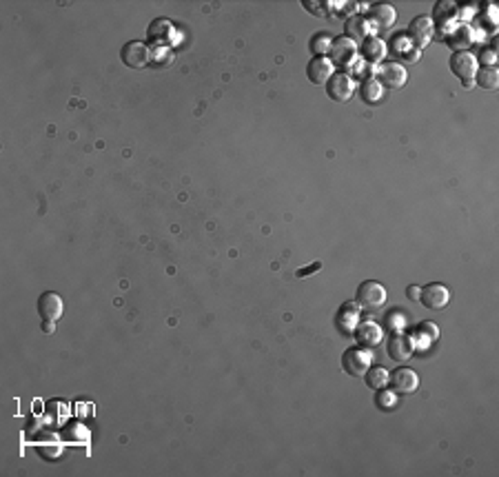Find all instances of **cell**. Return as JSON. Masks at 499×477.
Segmentation results:
<instances>
[{"instance_id":"6da1fadb","label":"cell","mask_w":499,"mask_h":477,"mask_svg":"<svg viewBox=\"0 0 499 477\" xmlns=\"http://www.w3.org/2000/svg\"><path fill=\"white\" fill-rule=\"evenodd\" d=\"M371 364H373V353L371 348L364 346L346 348L342 355V369L353 377H364V373L371 369Z\"/></svg>"},{"instance_id":"7a4b0ae2","label":"cell","mask_w":499,"mask_h":477,"mask_svg":"<svg viewBox=\"0 0 499 477\" xmlns=\"http://www.w3.org/2000/svg\"><path fill=\"white\" fill-rule=\"evenodd\" d=\"M331 63L338 65L342 69H350L355 67L358 58H360V49H358V43H353L346 36L342 38H333V45H331Z\"/></svg>"},{"instance_id":"3957f363","label":"cell","mask_w":499,"mask_h":477,"mask_svg":"<svg viewBox=\"0 0 499 477\" xmlns=\"http://www.w3.org/2000/svg\"><path fill=\"white\" fill-rule=\"evenodd\" d=\"M355 302L362 309H380L386 302V289L375 280H366L358 286Z\"/></svg>"},{"instance_id":"277c9868","label":"cell","mask_w":499,"mask_h":477,"mask_svg":"<svg viewBox=\"0 0 499 477\" xmlns=\"http://www.w3.org/2000/svg\"><path fill=\"white\" fill-rule=\"evenodd\" d=\"M355 94V80L348 73H333L331 80L326 82V96L336 102H346Z\"/></svg>"},{"instance_id":"5b68a950","label":"cell","mask_w":499,"mask_h":477,"mask_svg":"<svg viewBox=\"0 0 499 477\" xmlns=\"http://www.w3.org/2000/svg\"><path fill=\"white\" fill-rule=\"evenodd\" d=\"M419 302L426 306L429 311H441L446 309V304L451 302V289L444 286L439 282H433L429 286H422L419 291Z\"/></svg>"},{"instance_id":"8992f818","label":"cell","mask_w":499,"mask_h":477,"mask_svg":"<svg viewBox=\"0 0 499 477\" xmlns=\"http://www.w3.org/2000/svg\"><path fill=\"white\" fill-rule=\"evenodd\" d=\"M477 69H479V63L471 51H455L451 56V71L461 82L468 85L471 80H475Z\"/></svg>"},{"instance_id":"52a82bcc","label":"cell","mask_w":499,"mask_h":477,"mask_svg":"<svg viewBox=\"0 0 499 477\" xmlns=\"http://www.w3.org/2000/svg\"><path fill=\"white\" fill-rule=\"evenodd\" d=\"M120 56H122V63L127 67H134V69H142L151 63V49L149 45H144L140 41H132V43H127L120 51Z\"/></svg>"},{"instance_id":"ba28073f","label":"cell","mask_w":499,"mask_h":477,"mask_svg":"<svg viewBox=\"0 0 499 477\" xmlns=\"http://www.w3.org/2000/svg\"><path fill=\"white\" fill-rule=\"evenodd\" d=\"M388 384H391L395 393L411 395L419 389V375L409 366H399V369L393 371V375H388Z\"/></svg>"},{"instance_id":"9c48e42d","label":"cell","mask_w":499,"mask_h":477,"mask_svg":"<svg viewBox=\"0 0 499 477\" xmlns=\"http://www.w3.org/2000/svg\"><path fill=\"white\" fill-rule=\"evenodd\" d=\"M457 14H459V9L453 0H439L433 9V16H431L433 27H439L444 33H449L457 25V18H459Z\"/></svg>"},{"instance_id":"30bf717a","label":"cell","mask_w":499,"mask_h":477,"mask_svg":"<svg viewBox=\"0 0 499 477\" xmlns=\"http://www.w3.org/2000/svg\"><path fill=\"white\" fill-rule=\"evenodd\" d=\"M36 309H38V316L43 318V322H58L65 311L63 298L53 291H45L38 298V302H36Z\"/></svg>"},{"instance_id":"8fae6325","label":"cell","mask_w":499,"mask_h":477,"mask_svg":"<svg viewBox=\"0 0 499 477\" xmlns=\"http://www.w3.org/2000/svg\"><path fill=\"white\" fill-rule=\"evenodd\" d=\"M360 316H362V306L355 300L344 302L340 306V311H338V316H336L338 328H340L342 333H346V336H353L358 324H360Z\"/></svg>"},{"instance_id":"7c38bea8","label":"cell","mask_w":499,"mask_h":477,"mask_svg":"<svg viewBox=\"0 0 499 477\" xmlns=\"http://www.w3.org/2000/svg\"><path fill=\"white\" fill-rule=\"evenodd\" d=\"M173 36H176V27L164 21V18H158L149 25L146 29V41H149L154 47H169L173 43Z\"/></svg>"},{"instance_id":"4fadbf2b","label":"cell","mask_w":499,"mask_h":477,"mask_svg":"<svg viewBox=\"0 0 499 477\" xmlns=\"http://www.w3.org/2000/svg\"><path fill=\"white\" fill-rule=\"evenodd\" d=\"M333 73H336V65H333L331 58H326V56H316L306 65V78L313 85H326Z\"/></svg>"},{"instance_id":"5bb4252c","label":"cell","mask_w":499,"mask_h":477,"mask_svg":"<svg viewBox=\"0 0 499 477\" xmlns=\"http://www.w3.org/2000/svg\"><path fill=\"white\" fill-rule=\"evenodd\" d=\"M395 21H397V11H395L393 5L377 3V5H373L371 9H368V23H371V27L375 25L380 31L393 29Z\"/></svg>"},{"instance_id":"9a60e30c","label":"cell","mask_w":499,"mask_h":477,"mask_svg":"<svg viewBox=\"0 0 499 477\" xmlns=\"http://www.w3.org/2000/svg\"><path fill=\"white\" fill-rule=\"evenodd\" d=\"M386 353H388V358H391L393 362L404 364V362H409L413 358L415 348H413L411 338H406L402 333H395V336H391V340H388V344H386Z\"/></svg>"},{"instance_id":"2e32d148","label":"cell","mask_w":499,"mask_h":477,"mask_svg":"<svg viewBox=\"0 0 499 477\" xmlns=\"http://www.w3.org/2000/svg\"><path fill=\"white\" fill-rule=\"evenodd\" d=\"M433 21L429 16H417L415 21L409 25V36H411V41L417 45V49H424L431 41H433Z\"/></svg>"},{"instance_id":"e0dca14e","label":"cell","mask_w":499,"mask_h":477,"mask_svg":"<svg viewBox=\"0 0 499 477\" xmlns=\"http://www.w3.org/2000/svg\"><path fill=\"white\" fill-rule=\"evenodd\" d=\"M355 340H358V344L360 346H364V348H375L377 344H382V340H384V328L377 324V322H362V324H358V328H355Z\"/></svg>"},{"instance_id":"ac0fdd59","label":"cell","mask_w":499,"mask_h":477,"mask_svg":"<svg viewBox=\"0 0 499 477\" xmlns=\"http://www.w3.org/2000/svg\"><path fill=\"white\" fill-rule=\"evenodd\" d=\"M377 80L382 82V87L399 89V87H404V82H406V69H404V65H399V63H386V65L380 67Z\"/></svg>"},{"instance_id":"d6986e66","label":"cell","mask_w":499,"mask_h":477,"mask_svg":"<svg viewBox=\"0 0 499 477\" xmlns=\"http://www.w3.org/2000/svg\"><path fill=\"white\" fill-rule=\"evenodd\" d=\"M373 27L368 23L366 16H350L346 21V38H350L353 43H364L366 38H371Z\"/></svg>"},{"instance_id":"ffe728a7","label":"cell","mask_w":499,"mask_h":477,"mask_svg":"<svg viewBox=\"0 0 499 477\" xmlns=\"http://www.w3.org/2000/svg\"><path fill=\"white\" fill-rule=\"evenodd\" d=\"M475 41V33L468 25H455L449 33H446V43L449 47H453L455 51H468V47Z\"/></svg>"},{"instance_id":"44dd1931","label":"cell","mask_w":499,"mask_h":477,"mask_svg":"<svg viewBox=\"0 0 499 477\" xmlns=\"http://www.w3.org/2000/svg\"><path fill=\"white\" fill-rule=\"evenodd\" d=\"M360 56L366 60V63H371V65H377L386 58V45L382 38H377V36H371V38H366L364 45L360 47Z\"/></svg>"},{"instance_id":"7402d4cb","label":"cell","mask_w":499,"mask_h":477,"mask_svg":"<svg viewBox=\"0 0 499 477\" xmlns=\"http://www.w3.org/2000/svg\"><path fill=\"white\" fill-rule=\"evenodd\" d=\"M360 96H362L364 102L375 104V102H380V100L384 98V87H382V82L375 80V78H366V80L362 82V87H360Z\"/></svg>"},{"instance_id":"603a6c76","label":"cell","mask_w":499,"mask_h":477,"mask_svg":"<svg viewBox=\"0 0 499 477\" xmlns=\"http://www.w3.org/2000/svg\"><path fill=\"white\" fill-rule=\"evenodd\" d=\"M388 375H391V373H388L386 369H382V366H371V369L364 373V382L371 391H380V389L388 387Z\"/></svg>"},{"instance_id":"cb8c5ba5","label":"cell","mask_w":499,"mask_h":477,"mask_svg":"<svg viewBox=\"0 0 499 477\" xmlns=\"http://www.w3.org/2000/svg\"><path fill=\"white\" fill-rule=\"evenodd\" d=\"M475 82L482 89H497L499 87V71L497 67H479L475 73Z\"/></svg>"},{"instance_id":"d4e9b609","label":"cell","mask_w":499,"mask_h":477,"mask_svg":"<svg viewBox=\"0 0 499 477\" xmlns=\"http://www.w3.org/2000/svg\"><path fill=\"white\" fill-rule=\"evenodd\" d=\"M331 45H333V38L328 33H316L311 38V51L316 53V56H326L331 51Z\"/></svg>"},{"instance_id":"484cf974","label":"cell","mask_w":499,"mask_h":477,"mask_svg":"<svg viewBox=\"0 0 499 477\" xmlns=\"http://www.w3.org/2000/svg\"><path fill=\"white\" fill-rule=\"evenodd\" d=\"M377 407L382 411H391L397 407V393L395 391H384L380 389V395H377Z\"/></svg>"},{"instance_id":"4316f807","label":"cell","mask_w":499,"mask_h":477,"mask_svg":"<svg viewBox=\"0 0 499 477\" xmlns=\"http://www.w3.org/2000/svg\"><path fill=\"white\" fill-rule=\"evenodd\" d=\"M386 326L391 328V331H395V333H402L404 328H406V316L399 313V311H393V313L386 316Z\"/></svg>"},{"instance_id":"83f0119b","label":"cell","mask_w":499,"mask_h":477,"mask_svg":"<svg viewBox=\"0 0 499 477\" xmlns=\"http://www.w3.org/2000/svg\"><path fill=\"white\" fill-rule=\"evenodd\" d=\"M479 60H482V67H495V65H497V53H495V49H493V47L482 49V53H479L477 63H479Z\"/></svg>"},{"instance_id":"f1b7e54d","label":"cell","mask_w":499,"mask_h":477,"mask_svg":"<svg viewBox=\"0 0 499 477\" xmlns=\"http://www.w3.org/2000/svg\"><path fill=\"white\" fill-rule=\"evenodd\" d=\"M311 14H316V16H326V9L324 7H328V3H311V0H306V3H302Z\"/></svg>"},{"instance_id":"f546056e","label":"cell","mask_w":499,"mask_h":477,"mask_svg":"<svg viewBox=\"0 0 499 477\" xmlns=\"http://www.w3.org/2000/svg\"><path fill=\"white\" fill-rule=\"evenodd\" d=\"M419 331H424L426 336L431 333V340H433V342L439 338V331H437V324H435V322H422V324H419Z\"/></svg>"},{"instance_id":"4dcf8cb0","label":"cell","mask_w":499,"mask_h":477,"mask_svg":"<svg viewBox=\"0 0 499 477\" xmlns=\"http://www.w3.org/2000/svg\"><path fill=\"white\" fill-rule=\"evenodd\" d=\"M419 291H422V286H409V289H406V298H409V300H419Z\"/></svg>"},{"instance_id":"1f68e13d","label":"cell","mask_w":499,"mask_h":477,"mask_svg":"<svg viewBox=\"0 0 499 477\" xmlns=\"http://www.w3.org/2000/svg\"><path fill=\"white\" fill-rule=\"evenodd\" d=\"M320 267H322V264H320V262H316V264H313V267H308V269H300V271H298V278H306V273H311V271H318Z\"/></svg>"},{"instance_id":"d6a6232c","label":"cell","mask_w":499,"mask_h":477,"mask_svg":"<svg viewBox=\"0 0 499 477\" xmlns=\"http://www.w3.org/2000/svg\"><path fill=\"white\" fill-rule=\"evenodd\" d=\"M53 324H55V322H45V324H43V328H45V333H51V331H53V328H55Z\"/></svg>"}]
</instances>
